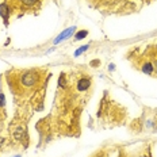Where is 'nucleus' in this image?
Returning <instances> with one entry per match:
<instances>
[{
    "instance_id": "1",
    "label": "nucleus",
    "mask_w": 157,
    "mask_h": 157,
    "mask_svg": "<svg viewBox=\"0 0 157 157\" xmlns=\"http://www.w3.org/2000/svg\"><path fill=\"white\" fill-rule=\"evenodd\" d=\"M0 16L4 19V22L8 23V16H10V8H8L7 3L0 4Z\"/></svg>"
},
{
    "instance_id": "2",
    "label": "nucleus",
    "mask_w": 157,
    "mask_h": 157,
    "mask_svg": "<svg viewBox=\"0 0 157 157\" xmlns=\"http://www.w3.org/2000/svg\"><path fill=\"white\" fill-rule=\"evenodd\" d=\"M91 86V78L88 77H84V78H80L77 83V90L78 91H86L88 90Z\"/></svg>"
},
{
    "instance_id": "3",
    "label": "nucleus",
    "mask_w": 157,
    "mask_h": 157,
    "mask_svg": "<svg viewBox=\"0 0 157 157\" xmlns=\"http://www.w3.org/2000/svg\"><path fill=\"white\" fill-rule=\"evenodd\" d=\"M73 31H75V27H71V29H68V30H65L64 31V33H61V35L60 37H57L56 39H54V43H60L61 41H64V39H65V38L67 37H69V35H71L72 33H73Z\"/></svg>"
},
{
    "instance_id": "4",
    "label": "nucleus",
    "mask_w": 157,
    "mask_h": 157,
    "mask_svg": "<svg viewBox=\"0 0 157 157\" xmlns=\"http://www.w3.org/2000/svg\"><path fill=\"white\" fill-rule=\"evenodd\" d=\"M153 65H152V64L150 62H146L145 65H144V68H142V71L145 72V73H152V72H153Z\"/></svg>"
},
{
    "instance_id": "5",
    "label": "nucleus",
    "mask_w": 157,
    "mask_h": 157,
    "mask_svg": "<svg viewBox=\"0 0 157 157\" xmlns=\"http://www.w3.org/2000/svg\"><path fill=\"white\" fill-rule=\"evenodd\" d=\"M37 1L38 0H19V3L23 4V6H26V7H31V6H34Z\"/></svg>"
},
{
    "instance_id": "6",
    "label": "nucleus",
    "mask_w": 157,
    "mask_h": 157,
    "mask_svg": "<svg viewBox=\"0 0 157 157\" xmlns=\"http://www.w3.org/2000/svg\"><path fill=\"white\" fill-rule=\"evenodd\" d=\"M87 34H88V31L87 30H81V31H78V33H76L75 38L76 39H83V38L87 37Z\"/></svg>"
},
{
    "instance_id": "7",
    "label": "nucleus",
    "mask_w": 157,
    "mask_h": 157,
    "mask_svg": "<svg viewBox=\"0 0 157 157\" xmlns=\"http://www.w3.org/2000/svg\"><path fill=\"white\" fill-rule=\"evenodd\" d=\"M88 48H90V46H88V45H84V46H81V48H80V49H77V50H76V52H75V56L77 57L78 54H81V53H84V52H86V50H87V49H88Z\"/></svg>"
},
{
    "instance_id": "8",
    "label": "nucleus",
    "mask_w": 157,
    "mask_h": 157,
    "mask_svg": "<svg viewBox=\"0 0 157 157\" xmlns=\"http://www.w3.org/2000/svg\"><path fill=\"white\" fill-rule=\"evenodd\" d=\"M4 106V95L0 92V107H3Z\"/></svg>"
},
{
    "instance_id": "9",
    "label": "nucleus",
    "mask_w": 157,
    "mask_h": 157,
    "mask_svg": "<svg viewBox=\"0 0 157 157\" xmlns=\"http://www.w3.org/2000/svg\"><path fill=\"white\" fill-rule=\"evenodd\" d=\"M97 64H99V61H92V62H91V65H94V67H95V65H97Z\"/></svg>"
},
{
    "instance_id": "10",
    "label": "nucleus",
    "mask_w": 157,
    "mask_h": 157,
    "mask_svg": "<svg viewBox=\"0 0 157 157\" xmlns=\"http://www.w3.org/2000/svg\"><path fill=\"white\" fill-rule=\"evenodd\" d=\"M16 157H19V156H16Z\"/></svg>"
}]
</instances>
